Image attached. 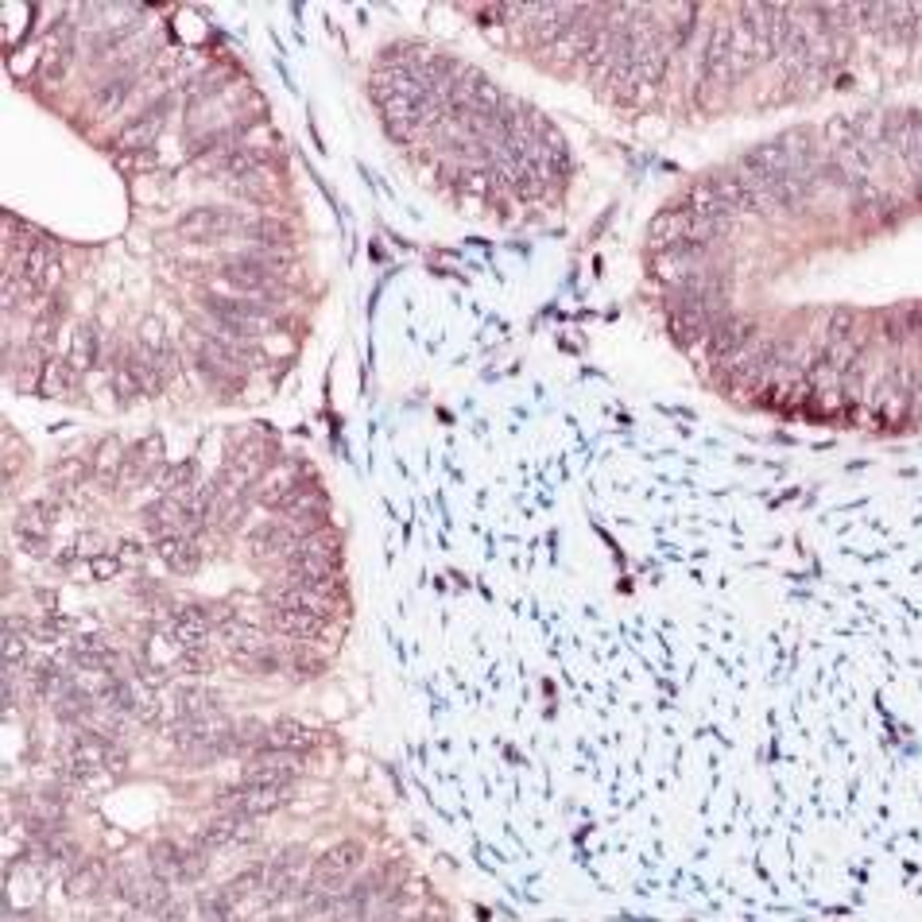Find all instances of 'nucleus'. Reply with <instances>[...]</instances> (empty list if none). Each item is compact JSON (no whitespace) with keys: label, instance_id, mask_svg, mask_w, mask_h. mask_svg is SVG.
<instances>
[{"label":"nucleus","instance_id":"obj_2","mask_svg":"<svg viewBox=\"0 0 922 922\" xmlns=\"http://www.w3.org/2000/svg\"><path fill=\"white\" fill-rule=\"evenodd\" d=\"M640 287L725 404L791 430L922 435V93L702 167L647 221Z\"/></svg>","mask_w":922,"mask_h":922},{"label":"nucleus","instance_id":"obj_3","mask_svg":"<svg viewBox=\"0 0 922 922\" xmlns=\"http://www.w3.org/2000/svg\"><path fill=\"white\" fill-rule=\"evenodd\" d=\"M480 39L628 125L697 128L922 86V4H465Z\"/></svg>","mask_w":922,"mask_h":922},{"label":"nucleus","instance_id":"obj_4","mask_svg":"<svg viewBox=\"0 0 922 922\" xmlns=\"http://www.w3.org/2000/svg\"><path fill=\"white\" fill-rule=\"evenodd\" d=\"M373 93L388 140L458 214L535 226L563 214L577 163L566 132L477 62L396 39L376 54Z\"/></svg>","mask_w":922,"mask_h":922},{"label":"nucleus","instance_id":"obj_1","mask_svg":"<svg viewBox=\"0 0 922 922\" xmlns=\"http://www.w3.org/2000/svg\"><path fill=\"white\" fill-rule=\"evenodd\" d=\"M20 90L113 179L86 245L4 256L8 388L106 415L256 404L307 338L310 256L245 70L175 8H47Z\"/></svg>","mask_w":922,"mask_h":922}]
</instances>
